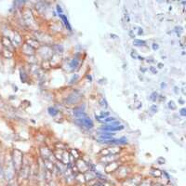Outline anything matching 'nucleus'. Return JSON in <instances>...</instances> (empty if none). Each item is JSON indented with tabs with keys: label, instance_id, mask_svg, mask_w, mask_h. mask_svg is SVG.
Here are the masks:
<instances>
[{
	"label": "nucleus",
	"instance_id": "obj_1",
	"mask_svg": "<svg viewBox=\"0 0 186 186\" xmlns=\"http://www.w3.org/2000/svg\"><path fill=\"white\" fill-rule=\"evenodd\" d=\"M15 174L16 172L12 164L11 155H7L4 161V165H3V175H4L5 181L8 182H12L13 179L15 177Z\"/></svg>",
	"mask_w": 186,
	"mask_h": 186
},
{
	"label": "nucleus",
	"instance_id": "obj_2",
	"mask_svg": "<svg viewBox=\"0 0 186 186\" xmlns=\"http://www.w3.org/2000/svg\"><path fill=\"white\" fill-rule=\"evenodd\" d=\"M23 153L18 150V149H14L11 153V160H12V164L13 167H14L15 172L18 173L21 169L22 166L23 164Z\"/></svg>",
	"mask_w": 186,
	"mask_h": 186
},
{
	"label": "nucleus",
	"instance_id": "obj_3",
	"mask_svg": "<svg viewBox=\"0 0 186 186\" xmlns=\"http://www.w3.org/2000/svg\"><path fill=\"white\" fill-rule=\"evenodd\" d=\"M30 170H31V168H30L29 164L26 162L24 160V158H23V164L22 166L21 169H20V171L18 172L20 181L21 180H23V181L27 180V179L29 178V176H30Z\"/></svg>",
	"mask_w": 186,
	"mask_h": 186
},
{
	"label": "nucleus",
	"instance_id": "obj_4",
	"mask_svg": "<svg viewBox=\"0 0 186 186\" xmlns=\"http://www.w3.org/2000/svg\"><path fill=\"white\" fill-rule=\"evenodd\" d=\"M75 165H76V167L79 173H86V172L89 170V166L90 165L88 164L87 162H86L85 160H83V159H81V158L76 160Z\"/></svg>",
	"mask_w": 186,
	"mask_h": 186
},
{
	"label": "nucleus",
	"instance_id": "obj_5",
	"mask_svg": "<svg viewBox=\"0 0 186 186\" xmlns=\"http://www.w3.org/2000/svg\"><path fill=\"white\" fill-rule=\"evenodd\" d=\"M40 155L43 158V160L48 159V160L52 161V158L54 157L53 156L52 151L49 147H46V146H42V147H40Z\"/></svg>",
	"mask_w": 186,
	"mask_h": 186
},
{
	"label": "nucleus",
	"instance_id": "obj_6",
	"mask_svg": "<svg viewBox=\"0 0 186 186\" xmlns=\"http://www.w3.org/2000/svg\"><path fill=\"white\" fill-rule=\"evenodd\" d=\"M77 122L80 124V126H83L84 128L88 129H93V127H94V123H93V121L91 120L90 117H89V116H86L84 118L77 119Z\"/></svg>",
	"mask_w": 186,
	"mask_h": 186
},
{
	"label": "nucleus",
	"instance_id": "obj_7",
	"mask_svg": "<svg viewBox=\"0 0 186 186\" xmlns=\"http://www.w3.org/2000/svg\"><path fill=\"white\" fill-rule=\"evenodd\" d=\"M120 163H119L117 160L116 161H114V162H111V163H108L104 166V171L106 173H112V172H115L116 171V169L120 167Z\"/></svg>",
	"mask_w": 186,
	"mask_h": 186
},
{
	"label": "nucleus",
	"instance_id": "obj_8",
	"mask_svg": "<svg viewBox=\"0 0 186 186\" xmlns=\"http://www.w3.org/2000/svg\"><path fill=\"white\" fill-rule=\"evenodd\" d=\"M79 98H80V94H79V92L75 91V92H73L72 94H70L69 97H67V99L65 100V102L68 105H72V104L76 103L78 102Z\"/></svg>",
	"mask_w": 186,
	"mask_h": 186
},
{
	"label": "nucleus",
	"instance_id": "obj_9",
	"mask_svg": "<svg viewBox=\"0 0 186 186\" xmlns=\"http://www.w3.org/2000/svg\"><path fill=\"white\" fill-rule=\"evenodd\" d=\"M23 20H24V23L29 25V26H32L35 24V20H34V17H33V14L30 10H25L24 13H23Z\"/></svg>",
	"mask_w": 186,
	"mask_h": 186
},
{
	"label": "nucleus",
	"instance_id": "obj_10",
	"mask_svg": "<svg viewBox=\"0 0 186 186\" xmlns=\"http://www.w3.org/2000/svg\"><path fill=\"white\" fill-rule=\"evenodd\" d=\"M125 129L124 125H120L118 127H113V126L110 125H104L102 127H101L102 131H108V132H116V131H119V130H123Z\"/></svg>",
	"mask_w": 186,
	"mask_h": 186
},
{
	"label": "nucleus",
	"instance_id": "obj_11",
	"mask_svg": "<svg viewBox=\"0 0 186 186\" xmlns=\"http://www.w3.org/2000/svg\"><path fill=\"white\" fill-rule=\"evenodd\" d=\"M141 182H142V177L136 176L135 178H131V179L127 180L123 183V185L124 186H139Z\"/></svg>",
	"mask_w": 186,
	"mask_h": 186
},
{
	"label": "nucleus",
	"instance_id": "obj_12",
	"mask_svg": "<svg viewBox=\"0 0 186 186\" xmlns=\"http://www.w3.org/2000/svg\"><path fill=\"white\" fill-rule=\"evenodd\" d=\"M117 159H118V155H109L102 156L101 158H100V162L106 165V164H108V163L116 161Z\"/></svg>",
	"mask_w": 186,
	"mask_h": 186
},
{
	"label": "nucleus",
	"instance_id": "obj_13",
	"mask_svg": "<svg viewBox=\"0 0 186 186\" xmlns=\"http://www.w3.org/2000/svg\"><path fill=\"white\" fill-rule=\"evenodd\" d=\"M25 44H27L28 46H30L31 48H33L34 49H38L39 46H40V42H39L37 39L36 38H32V37H27L25 39Z\"/></svg>",
	"mask_w": 186,
	"mask_h": 186
},
{
	"label": "nucleus",
	"instance_id": "obj_14",
	"mask_svg": "<svg viewBox=\"0 0 186 186\" xmlns=\"http://www.w3.org/2000/svg\"><path fill=\"white\" fill-rule=\"evenodd\" d=\"M1 43H2V45L4 46V48H5V49H9V50H10V51H12L13 49H14V48H15V46H13V44H12V42H11V40H10V38L7 37V36H3V37L1 38Z\"/></svg>",
	"mask_w": 186,
	"mask_h": 186
},
{
	"label": "nucleus",
	"instance_id": "obj_15",
	"mask_svg": "<svg viewBox=\"0 0 186 186\" xmlns=\"http://www.w3.org/2000/svg\"><path fill=\"white\" fill-rule=\"evenodd\" d=\"M10 40H11L13 46H21V45H22L23 39H22V36H20L17 32H15V33H13L12 37H11Z\"/></svg>",
	"mask_w": 186,
	"mask_h": 186
},
{
	"label": "nucleus",
	"instance_id": "obj_16",
	"mask_svg": "<svg viewBox=\"0 0 186 186\" xmlns=\"http://www.w3.org/2000/svg\"><path fill=\"white\" fill-rule=\"evenodd\" d=\"M43 166L45 169L49 170L52 173H54V169H55V164L53 163L51 160H48V159H45L43 160Z\"/></svg>",
	"mask_w": 186,
	"mask_h": 186
},
{
	"label": "nucleus",
	"instance_id": "obj_17",
	"mask_svg": "<svg viewBox=\"0 0 186 186\" xmlns=\"http://www.w3.org/2000/svg\"><path fill=\"white\" fill-rule=\"evenodd\" d=\"M22 49H23V52L24 53L25 55L27 56H32V55H35V51L36 49H34L33 48H31L30 46H28L27 44H23V46H22Z\"/></svg>",
	"mask_w": 186,
	"mask_h": 186
},
{
	"label": "nucleus",
	"instance_id": "obj_18",
	"mask_svg": "<svg viewBox=\"0 0 186 186\" xmlns=\"http://www.w3.org/2000/svg\"><path fill=\"white\" fill-rule=\"evenodd\" d=\"M61 60H62V58L60 57V54H58V53H53V55L51 56V58L49 60V61L51 66H54V65H57L58 63H60Z\"/></svg>",
	"mask_w": 186,
	"mask_h": 186
},
{
	"label": "nucleus",
	"instance_id": "obj_19",
	"mask_svg": "<svg viewBox=\"0 0 186 186\" xmlns=\"http://www.w3.org/2000/svg\"><path fill=\"white\" fill-rule=\"evenodd\" d=\"M69 65H70V67H71L72 70H76V69L78 68V66L80 65V60H79L77 57H75L70 62V64Z\"/></svg>",
	"mask_w": 186,
	"mask_h": 186
},
{
	"label": "nucleus",
	"instance_id": "obj_20",
	"mask_svg": "<svg viewBox=\"0 0 186 186\" xmlns=\"http://www.w3.org/2000/svg\"><path fill=\"white\" fill-rule=\"evenodd\" d=\"M74 179H75V181L76 182H78V183H85V182H86L84 173H76V174H75Z\"/></svg>",
	"mask_w": 186,
	"mask_h": 186
},
{
	"label": "nucleus",
	"instance_id": "obj_21",
	"mask_svg": "<svg viewBox=\"0 0 186 186\" xmlns=\"http://www.w3.org/2000/svg\"><path fill=\"white\" fill-rule=\"evenodd\" d=\"M59 17L62 19V23H64V25H65V27L67 28L69 31H72V27H71V25H70V23H69V21H68V19H67V17H66L64 14H61V15H59Z\"/></svg>",
	"mask_w": 186,
	"mask_h": 186
},
{
	"label": "nucleus",
	"instance_id": "obj_22",
	"mask_svg": "<svg viewBox=\"0 0 186 186\" xmlns=\"http://www.w3.org/2000/svg\"><path fill=\"white\" fill-rule=\"evenodd\" d=\"M69 154L74 157L76 160H77V159L80 158V154H79V152L76 150V149H70L69 151Z\"/></svg>",
	"mask_w": 186,
	"mask_h": 186
},
{
	"label": "nucleus",
	"instance_id": "obj_23",
	"mask_svg": "<svg viewBox=\"0 0 186 186\" xmlns=\"http://www.w3.org/2000/svg\"><path fill=\"white\" fill-rule=\"evenodd\" d=\"M133 44L134 46H147V43L144 40H142V39H134L133 41Z\"/></svg>",
	"mask_w": 186,
	"mask_h": 186
},
{
	"label": "nucleus",
	"instance_id": "obj_24",
	"mask_svg": "<svg viewBox=\"0 0 186 186\" xmlns=\"http://www.w3.org/2000/svg\"><path fill=\"white\" fill-rule=\"evenodd\" d=\"M48 112H49V115L51 116H56L59 114V110L56 109L55 107H53V106L48 108Z\"/></svg>",
	"mask_w": 186,
	"mask_h": 186
},
{
	"label": "nucleus",
	"instance_id": "obj_25",
	"mask_svg": "<svg viewBox=\"0 0 186 186\" xmlns=\"http://www.w3.org/2000/svg\"><path fill=\"white\" fill-rule=\"evenodd\" d=\"M150 173L154 176V177H157V178H159V177H161L162 176V171L161 170H159V169H151V171H150Z\"/></svg>",
	"mask_w": 186,
	"mask_h": 186
},
{
	"label": "nucleus",
	"instance_id": "obj_26",
	"mask_svg": "<svg viewBox=\"0 0 186 186\" xmlns=\"http://www.w3.org/2000/svg\"><path fill=\"white\" fill-rule=\"evenodd\" d=\"M99 104L101 105V107H102V108H104V109L108 108V102H107V101L105 100V98H103V97L100 98V100H99Z\"/></svg>",
	"mask_w": 186,
	"mask_h": 186
},
{
	"label": "nucleus",
	"instance_id": "obj_27",
	"mask_svg": "<svg viewBox=\"0 0 186 186\" xmlns=\"http://www.w3.org/2000/svg\"><path fill=\"white\" fill-rule=\"evenodd\" d=\"M65 148H66V146H65V144H64V143H62V142H56V143H55V149H56V150L65 151Z\"/></svg>",
	"mask_w": 186,
	"mask_h": 186
},
{
	"label": "nucleus",
	"instance_id": "obj_28",
	"mask_svg": "<svg viewBox=\"0 0 186 186\" xmlns=\"http://www.w3.org/2000/svg\"><path fill=\"white\" fill-rule=\"evenodd\" d=\"M127 143H128V139L125 138V137L117 139V141H116V145H125Z\"/></svg>",
	"mask_w": 186,
	"mask_h": 186
},
{
	"label": "nucleus",
	"instance_id": "obj_29",
	"mask_svg": "<svg viewBox=\"0 0 186 186\" xmlns=\"http://www.w3.org/2000/svg\"><path fill=\"white\" fill-rule=\"evenodd\" d=\"M2 54L5 58H11L13 56V53L12 51L9 50V49H4L3 51H2Z\"/></svg>",
	"mask_w": 186,
	"mask_h": 186
},
{
	"label": "nucleus",
	"instance_id": "obj_30",
	"mask_svg": "<svg viewBox=\"0 0 186 186\" xmlns=\"http://www.w3.org/2000/svg\"><path fill=\"white\" fill-rule=\"evenodd\" d=\"M152 182L150 180H142V182H140L139 186H152Z\"/></svg>",
	"mask_w": 186,
	"mask_h": 186
},
{
	"label": "nucleus",
	"instance_id": "obj_31",
	"mask_svg": "<svg viewBox=\"0 0 186 186\" xmlns=\"http://www.w3.org/2000/svg\"><path fill=\"white\" fill-rule=\"evenodd\" d=\"M54 50L56 53H58V54H60V53H62L63 51V46L62 45H56L54 46Z\"/></svg>",
	"mask_w": 186,
	"mask_h": 186
},
{
	"label": "nucleus",
	"instance_id": "obj_32",
	"mask_svg": "<svg viewBox=\"0 0 186 186\" xmlns=\"http://www.w3.org/2000/svg\"><path fill=\"white\" fill-rule=\"evenodd\" d=\"M158 93L156 92V91H155V92H153L152 94L150 95V100L151 101H153V102H156L157 101V99H158Z\"/></svg>",
	"mask_w": 186,
	"mask_h": 186
},
{
	"label": "nucleus",
	"instance_id": "obj_33",
	"mask_svg": "<svg viewBox=\"0 0 186 186\" xmlns=\"http://www.w3.org/2000/svg\"><path fill=\"white\" fill-rule=\"evenodd\" d=\"M116 117H114V116H107L105 119H104V123H106V124H110V123H112V122H114V121H116Z\"/></svg>",
	"mask_w": 186,
	"mask_h": 186
},
{
	"label": "nucleus",
	"instance_id": "obj_34",
	"mask_svg": "<svg viewBox=\"0 0 186 186\" xmlns=\"http://www.w3.org/2000/svg\"><path fill=\"white\" fill-rule=\"evenodd\" d=\"M168 106H169V108L171 109V110H176V108H177V105L175 104V102L173 101H169V103H168Z\"/></svg>",
	"mask_w": 186,
	"mask_h": 186
},
{
	"label": "nucleus",
	"instance_id": "obj_35",
	"mask_svg": "<svg viewBox=\"0 0 186 186\" xmlns=\"http://www.w3.org/2000/svg\"><path fill=\"white\" fill-rule=\"evenodd\" d=\"M78 79H79V76L76 74V75L73 76L72 78L70 79V83L71 84H75V83H76V81L78 80Z\"/></svg>",
	"mask_w": 186,
	"mask_h": 186
},
{
	"label": "nucleus",
	"instance_id": "obj_36",
	"mask_svg": "<svg viewBox=\"0 0 186 186\" xmlns=\"http://www.w3.org/2000/svg\"><path fill=\"white\" fill-rule=\"evenodd\" d=\"M149 70H150V72H152L154 75H156V74H157V69L155 67V66H150V67H149Z\"/></svg>",
	"mask_w": 186,
	"mask_h": 186
},
{
	"label": "nucleus",
	"instance_id": "obj_37",
	"mask_svg": "<svg viewBox=\"0 0 186 186\" xmlns=\"http://www.w3.org/2000/svg\"><path fill=\"white\" fill-rule=\"evenodd\" d=\"M57 12H58V14L59 15H61V14H63V11H62V7L61 6H59L57 5Z\"/></svg>",
	"mask_w": 186,
	"mask_h": 186
},
{
	"label": "nucleus",
	"instance_id": "obj_38",
	"mask_svg": "<svg viewBox=\"0 0 186 186\" xmlns=\"http://www.w3.org/2000/svg\"><path fill=\"white\" fill-rule=\"evenodd\" d=\"M152 48H153V49H154V50H157L159 49V45L157 43H153Z\"/></svg>",
	"mask_w": 186,
	"mask_h": 186
},
{
	"label": "nucleus",
	"instance_id": "obj_39",
	"mask_svg": "<svg viewBox=\"0 0 186 186\" xmlns=\"http://www.w3.org/2000/svg\"><path fill=\"white\" fill-rule=\"evenodd\" d=\"M150 109H151V111H152V112L156 113V112H157V106H156V105H152Z\"/></svg>",
	"mask_w": 186,
	"mask_h": 186
},
{
	"label": "nucleus",
	"instance_id": "obj_40",
	"mask_svg": "<svg viewBox=\"0 0 186 186\" xmlns=\"http://www.w3.org/2000/svg\"><path fill=\"white\" fill-rule=\"evenodd\" d=\"M180 114H181V116H186V109H185V108L181 109Z\"/></svg>",
	"mask_w": 186,
	"mask_h": 186
},
{
	"label": "nucleus",
	"instance_id": "obj_41",
	"mask_svg": "<svg viewBox=\"0 0 186 186\" xmlns=\"http://www.w3.org/2000/svg\"><path fill=\"white\" fill-rule=\"evenodd\" d=\"M143 29L141 28V27H138V35L139 36H141V35H143Z\"/></svg>",
	"mask_w": 186,
	"mask_h": 186
},
{
	"label": "nucleus",
	"instance_id": "obj_42",
	"mask_svg": "<svg viewBox=\"0 0 186 186\" xmlns=\"http://www.w3.org/2000/svg\"><path fill=\"white\" fill-rule=\"evenodd\" d=\"M157 100H158L159 102H163V101H165V100H166V98H165V96H163V95H159Z\"/></svg>",
	"mask_w": 186,
	"mask_h": 186
},
{
	"label": "nucleus",
	"instance_id": "obj_43",
	"mask_svg": "<svg viewBox=\"0 0 186 186\" xmlns=\"http://www.w3.org/2000/svg\"><path fill=\"white\" fill-rule=\"evenodd\" d=\"M48 185L49 186H57V184L55 183V182H53V181H50L49 182H48Z\"/></svg>",
	"mask_w": 186,
	"mask_h": 186
},
{
	"label": "nucleus",
	"instance_id": "obj_44",
	"mask_svg": "<svg viewBox=\"0 0 186 186\" xmlns=\"http://www.w3.org/2000/svg\"><path fill=\"white\" fill-rule=\"evenodd\" d=\"M129 36H130L131 38L135 39V35L133 34V32H132V31H129Z\"/></svg>",
	"mask_w": 186,
	"mask_h": 186
},
{
	"label": "nucleus",
	"instance_id": "obj_45",
	"mask_svg": "<svg viewBox=\"0 0 186 186\" xmlns=\"http://www.w3.org/2000/svg\"><path fill=\"white\" fill-rule=\"evenodd\" d=\"M146 62H154L155 61H154V59H153V58H147V59H146Z\"/></svg>",
	"mask_w": 186,
	"mask_h": 186
},
{
	"label": "nucleus",
	"instance_id": "obj_46",
	"mask_svg": "<svg viewBox=\"0 0 186 186\" xmlns=\"http://www.w3.org/2000/svg\"><path fill=\"white\" fill-rule=\"evenodd\" d=\"M137 58L140 60V61H144V60H145V58L144 57H142V56H137Z\"/></svg>",
	"mask_w": 186,
	"mask_h": 186
},
{
	"label": "nucleus",
	"instance_id": "obj_47",
	"mask_svg": "<svg viewBox=\"0 0 186 186\" xmlns=\"http://www.w3.org/2000/svg\"><path fill=\"white\" fill-rule=\"evenodd\" d=\"M110 36H111L112 38H114V39L117 38V36H116V35H115V34H111V35H110Z\"/></svg>",
	"mask_w": 186,
	"mask_h": 186
},
{
	"label": "nucleus",
	"instance_id": "obj_48",
	"mask_svg": "<svg viewBox=\"0 0 186 186\" xmlns=\"http://www.w3.org/2000/svg\"><path fill=\"white\" fill-rule=\"evenodd\" d=\"M174 92L176 93V94H178V93H179V88L178 87H174Z\"/></svg>",
	"mask_w": 186,
	"mask_h": 186
},
{
	"label": "nucleus",
	"instance_id": "obj_49",
	"mask_svg": "<svg viewBox=\"0 0 186 186\" xmlns=\"http://www.w3.org/2000/svg\"><path fill=\"white\" fill-rule=\"evenodd\" d=\"M140 70H141V72H142V73H145L146 72V69L143 68V67H141V68H140Z\"/></svg>",
	"mask_w": 186,
	"mask_h": 186
},
{
	"label": "nucleus",
	"instance_id": "obj_50",
	"mask_svg": "<svg viewBox=\"0 0 186 186\" xmlns=\"http://www.w3.org/2000/svg\"><path fill=\"white\" fill-rule=\"evenodd\" d=\"M166 87H167V84H166V83H162L161 84V88H166Z\"/></svg>",
	"mask_w": 186,
	"mask_h": 186
},
{
	"label": "nucleus",
	"instance_id": "obj_51",
	"mask_svg": "<svg viewBox=\"0 0 186 186\" xmlns=\"http://www.w3.org/2000/svg\"><path fill=\"white\" fill-rule=\"evenodd\" d=\"M158 68H163V64L162 63H158Z\"/></svg>",
	"mask_w": 186,
	"mask_h": 186
},
{
	"label": "nucleus",
	"instance_id": "obj_52",
	"mask_svg": "<svg viewBox=\"0 0 186 186\" xmlns=\"http://www.w3.org/2000/svg\"><path fill=\"white\" fill-rule=\"evenodd\" d=\"M179 102H180L181 103H184V102L182 101V100H181V99H180V100H179Z\"/></svg>",
	"mask_w": 186,
	"mask_h": 186
},
{
	"label": "nucleus",
	"instance_id": "obj_53",
	"mask_svg": "<svg viewBox=\"0 0 186 186\" xmlns=\"http://www.w3.org/2000/svg\"><path fill=\"white\" fill-rule=\"evenodd\" d=\"M88 78L89 79V80H90V81L92 80V78H91V76H88Z\"/></svg>",
	"mask_w": 186,
	"mask_h": 186
}]
</instances>
